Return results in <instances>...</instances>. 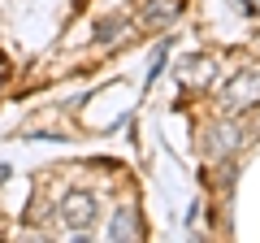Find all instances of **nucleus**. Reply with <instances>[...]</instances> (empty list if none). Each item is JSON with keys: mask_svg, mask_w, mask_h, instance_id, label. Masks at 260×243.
<instances>
[{"mask_svg": "<svg viewBox=\"0 0 260 243\" xmlns=\"http://www.w3.org/2000/svg\"><path fill=\"white\" fill-rule=\"evenodd\" d=\"M126 26H130L126 18H104V22H100V31H95V39H100V44H113L117 35H126Z\"/></svg>", "mask_w": 260, "mask_h": 243, "instance_id": "obj_7", "label": "nucleus"}, {"mask_svg": "<svg viewBox=\"0 0 260 243\" xmlns=\"http://www.w3.org/2000/svg\"><path fill=\"white\" fill-rule=\"evenodd\" d=\"M95 196L91 191H70L65 196V204H61V222L70 226V230H91V222H95Z\"/></svg>", "mask_w": 260, "mask_h": 243, "instance_id": "obj_2", "label": "nucleus"}, {"mask_svg": "<svg viewBox=\"0 0 260 243\" xmlns=\"http://www.w3.org/2000/svg\"><path fill=\"white\" fill-rule=\"evenodd\" d=\"M178 9H182V0H148V5H143V22H148V26H169V22L178 18Z\"/></svg>", "mask_w": 260, "mask_h": 243, "instance_id": "obj_4", "label": "nucleus"}, {"mask_svg": "<svg viewBox=\"0 0 260 243\" xmlns=\"http://www.w3.org/2000/svg\"><path fill=\"white\" fill-rule=\"evenodd\" d=\"M260 104V70H239L230 83L221 87V109L225 113H243Z\"/></svg>", "mask_w": 260, "mask_h": 243, "instance_id": "obj_1", "label": "nucleus"}, {"mask_svg": "<svg viewBox=\"0 0 260 243\" xmlns=\"http://www.w3.org/2000/svg\"><path fill=\"white\" fill-rule=\"evenodd\" d=\"M217 78V66L208 61V56H195V61H186L182 66V83L186 87H208Z\"/></svg>", "mask_w": 260, "mask_h": 243, "instance_id": "obj_5", "label": "nucleus"}, {"mask_svg": "<svg viewBox=\"0 0 260 243\" xmlns=\"http://www.w3.org/2000/svg\"><path fill=\"white\" fill-rule=\"evenodd\" d=\"M165 52H169V48L160 44V48H156V56H152V70H148V83H156V78H160V70H165Z\"/></svg>", "mask_w": 260, "mask_h": 243, "instance_id": "obj_8", "label": "nucleus"}, {"mask_svg": "<svg viewBox=\"0 0 260 243\" xmlns=\"http://www.w3.org/2000/svg\"><path fill=\"white\" fill-rule=\"evenodd\" d=\"M113 234L117 239H139V213H135V204H121L117 217H113Z\"/></svg>", "mask_w": 260, "mask_h": 243, "instance_id": "obj_6", "label": "nucleus"}, {"mask_svg": "<svg viewBox=\"0 0 260 243\" xmlns=\"http://www.w3.org/2000/svg\"><path fill=\"white\" fill-rule=\"evenodd\" d=\"M239 143H243V126H239V122H221V126H213V139H208L213 157H225V152H234Z\"/></svg>", "mask_w": 260, "mask_h": 243, "instance_id": "obj_3", "label": "nucleus"}]
</instances>
